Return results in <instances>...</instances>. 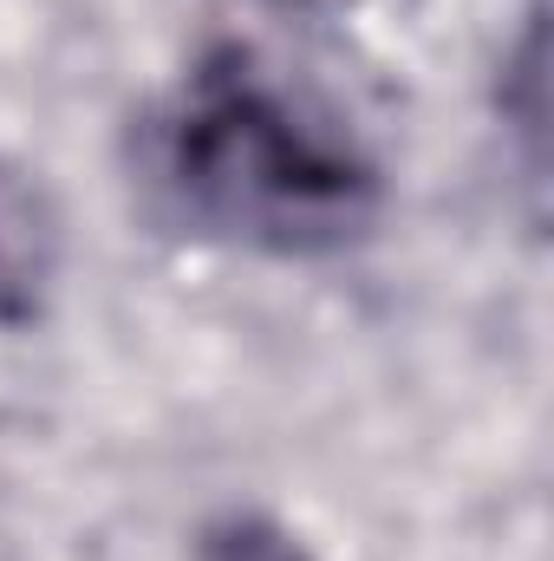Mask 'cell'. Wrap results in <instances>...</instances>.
Instances as JSON below:
<instances>
[{"instance_id":"obj_3","label":"cell","mask_w":554,"mask_h":561,"mask_svg":"<svg viewBox=\"0 0 554 561\" xmlns=\"http://www.w3.org/2000/svg\"><path fill=\"white\" fill-rule=\"evenodd\" d=\"M203 561H313L293 529H280L262 510H229L203 529Z\"/></svg>"},{"instance_id":"obj_2","label":"cell","mask_w":554,"mask_h":561,"mask_svg":"<svg viewBox=\"0 0 554 561\" xmlns=\"http://www.w3.org/2000/svg\"><path fill=\"white\" fill-rule=\"evenodd\" d=\"M59 275V209L39 176L0 163V320L20 327L46 307Z\"/></svg>"},{"instance_id":"obj_1","label":"cell","mask_w":554,"mask_h":561,"mask_svg":"<svg viewBox=\"0 0 554 561\" xmlns=\"http://www.w3.org/2000/svg\"><path fill=\"white\" fill-rule=\"evenodd\" d=\"M143 170L183 229L262 255H333L385 203L346 118L249 46H216L183 72L150 112Z\"/></svg>"}]
</instances>
